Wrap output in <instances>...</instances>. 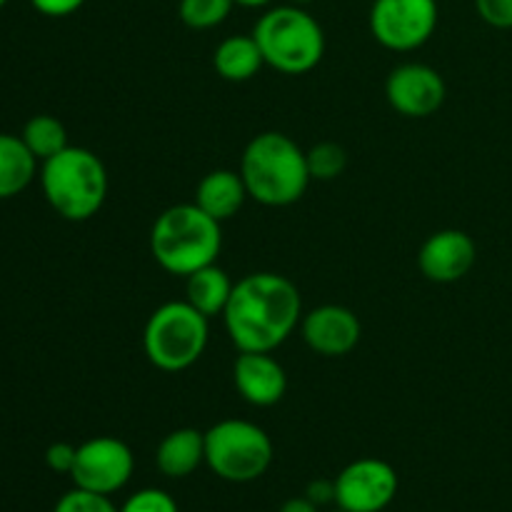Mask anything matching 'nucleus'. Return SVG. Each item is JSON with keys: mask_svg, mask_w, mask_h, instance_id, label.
<instances>
[{"mask_svg": "<svg viewBox=\"0 0 512 512\" xmlns=\"http://www.w3.org/2000/svg\"><path fill=\"white\" fill-rule=\"evenodd\" d=\"M308 158L310 178L315 180H333L343 175L345 165H348V153L343 145L338 143H318L305 153Z\"/></svg>", "mask_w": 512, "mask_h": 512, "instance_id": "4be33fe9", "label": "nucleus"}, {"mask_svg": "<svg viewBox=\"0 0 512 512\" xmlns=\"http://www.w3.org/2000/svg\"><path fill=\"white\" fill-rule=\"evenodd\" d=\"M438 28L435 0H375L370 8V33L383 48L408 53L433 38Z\"/></svg>", "mask_w": 512, "mask_h": 512, "instance_id": "6e6552de", "label": "nucleus"}, {"mask_svg": "<svg viewBox=\"0 0 512 512\" xmlns=\"http://www.w3.org/2000/svg\"><path fill=\"white\" fill-rule=\"evenodd\" d=\"M280 512H318V505L310 498H290Z\"/></svg>", "mask_w": 512, "mask_h": 512, "instance_id": "c85d7f7f", "label": "nucleus"}, {"mask_svg": "<svg viewBox=\"0 0 512 512\" xmlns=\"http://www.w3.org/2000/svg\"><path fill=\"white\" fill-rule=\"evenodd\" d=\"M155 463L165 478H188L205 463V433L195 428H178L163 438Z\"/></svg>", "mask_w": 512, "mask_h": 512, "instance_id": "dca6fc26", "label": "nucleus"}, {"mask_svg": "<svg viewBox=\"0 0 512 512\" xmlns=\"http://www.w3.org/2000/svg\"><path fill=\"white\" fill-rule=\"evenodd\" d=\"M385 95L388 103L405 118H428L445 103L448 88L443 75L430 65L405 63L388 75Z\"/></svg>", "mask_w": 512, "mask_h": 512, "instance_id": "9b49d317", "label": "nucleus"}, {"mask_svg": "<svg viewBox=\"0 0 512 512\" xmlns=\"http://www.w3.org/2000/svg\"><path fill=\"white\" fill-rule=\"evenodd\" d=\"M233 280L228 278L223 268L218 265H205V268L195 270L193 275H188V283H185V295H188V303L195 310L205 315V318H215V315H223L228 308V300L233 295Z\"/></svg>", "mask_w": 512, "mask_h": 512, "instance_id": "a211bd4d", "label": "nucleus"}, {"mask_svg": "<svg viewBox=\"0 0 512 512\" xmlns=\"http://www.w3.org/2000/svg\"><path fill=\"white\" fill-rule=\"evenodd\" d=\"M45 200L65 220H90L108 198V173L103 160L85 148H65L48 158L40 170Z\"/></svg>", "mask_w": 512, "mask_h": 512, "instance_id": "20e7f679", "label": "nucleus"}, {"mask_svg": "<svg viewBox=\"0 0 512 512\" xmlns=\"http://www.w3.org/2000/svg\"><path fill=\"white\" fill-rule=\"evenodd\" d=\"M263 65V53L253 35H230L213 53L215 73L230 83H245V80L255 78Z\"/></svg>", "mask_w": 512, "mask_h": 512, "instance_id": "f3484780", "label": "nucleus"}, {"mask_svg": "<svg viewBox=\"0 0 512 512\" xmlns=\"http://www.w3.org/2000/svg\"><path fill=\"white\" fill-rule=\"evenodd\" d=\"M295 5H308V3H315V0H293Z\"/></svg>", "mask_w": 512, "mask_h": 512, "instance_id": "7c9ffc66", "label": "nucleus"}, {"mask_svg": "<svg viewBox=\"0 0 512 512\" xmlns=\"http://www.w3.org/2000/svg\"><path fill=\"white\" fill-rule=\"evenodd\" d=\"M338 512H345V510H338Z\"/></svg>", "mask_w": 512, "mask_h": 512, "instance_id": "473e14b6", "label": "nucleus"}, {"mask_svg": "<svg viewBox=\"0 0 512 512\" xmlns=\"http://www.w3.org/2000/svg\"><path fill=\"white\" fill-rule=\"evenodd\" d=\"M478 260L475 240L463 230H438L423 243L418 265L433 283H458Z\"/></svg>", "mask_w": 512, "mask_h": 512, "instance_id": "ddd939ff", "label": "nucleus"}, {"mask_svg": "<svg viewBox=\"0 0 512 512\" xmlns=\"http://www.w3.org/2000/svg\"><path fill=\"white\" fill-rule=\"evenodd\" d=\"M253 38L265 65L285 75H303L323 60L325 33L300 5H278L260 15Z\"/></svg>", "mask_w": 512, "mask_h": 512, "instance_id": "39448f33", "label": "nucleus"}, {"mask_svg": "<svg viewBox=\"0 0 512 512\" xmlns=\"http://www.w3.org/2000/svg\"><path fill=\"white\" fill-rule=\"evenodd\" d=\"M30 3L38 13L48 15V18H65V15H73L75 10L83 8L85 0H30Z\"/></svg>", "mask_w": 512, "mask_h": 512, "instance_id": "bb28decb", "label": "nucleus"}, {"mask_svg": "<svg viewBox=\"0 0 512 512\" xmlns=\"http://www.w3.org/2000/svg\"><path fill=\"white\" fill-rule=\"evenodd\" d=\"M120 512H180V510H178V503H175L165 490L145 488V490H138L135 495H130V498L125 500L123 508H120Z\"/></svg>", "mask_w": 512, "mask_h": 512, "instance_id": "b1692460", "label": "nucleus"}, {"mask_svg": "<svg viewBox=\"0 0 512 512\" xmlns=\"http://www.w3.org/2000/svg\"><path fill=\"white\" fill-rule=\"evenodd\" d=\"M20 138L28 145L30 153L35 155V160H43V163L53 158V155H58L60 150L68 148L65 125L58 118H53V115H35V118H30Z\"/></svg>", "mask_w": 512, "mask_h": 512, "instance_id": "aec40b11", "label": "nucleus"}, {"mask_svg": "<svg viewBox=\"0 0 512 512\" xmlns=\"http://www.w3.org/2000/svg\"><path fill=\"white\" fill-rule=\"evenodd\" d=\"M303 300L293 280L278 273H250L233 285L223 320L240 353H273L293 335Z\"/></svg>", "mask_w": 512, "mask_h": 512, "instance_id": "f257e3e1", "label": "nucleus"}, {"mask_svg": "<svg viewBox=\"0 0 512 512\" xmlns=\"http://www.w3.org/2000/svg\"><path fill=\"white\" fill-rule=\"evenodd\" d=\"M205 463L228 483H250L273 463V443L255 423L220 420L205 433Z\"/></svg>", "mask_w": 512, "mask_h": 512, "instance_id": "0eeeda50", "label": "nucleus"}, {"mask_svg": "<svg viewBox=\"0 0 512 512\" xmlns=\"http://www.w3.org/2000/svg\"><path fill=\"white\" fill-rule=\"evenodd\" d=\"M53 512H120L110 503L108 495L90 493V490L75 488L58 500Z\"/></svg>", "mask_w": 512, "mask_h": 512, "instance_id": "5701e85b", "label": "nucleus"}, {"mask_svg": "<svg viewBox=\"0 0 512 512\" xmlns=\"http://www.w3.org/2000/svg\"><path fill=\"white\" fill-rule=\"evenodd\" d=\"M233 380L245 403L270 408L288 390V375L270 353H240L233 365Z\"/></svg>", "mask_w": 512, "mask_h": 512, "instance_id": "4468645a", "label": "nucleus"}, {"mask_svg": "<svg viewBox=\"0 0 512 512\" xmlns=\"http://www.w3.org/2000/svg\"><path fill=\"white\" fill-rule=\"evenodd\" d=\"M398 495V473L378 458H360L335 478V503L345 512H380Z\"/></svg>", "mask_w": 512, "mask_h": 512, "instance_id": "9d476101", "label": "nucleus"}, {"mask_svg": "<svg viewBox=\"0 0 512 512\" xmlns=\"http://www.w3.org/2000/svg\"><path fill=\"white\" fill-rule=\"evenodd\" d=\"M233 5L235 0H180L178 15L188 28L210 30L228 18Z\"/></svg>", "mask_w": 512, "mask_h": 512, "instance_id": "412c9836", "label": "nucleus"}, {"mask_svg": "<svg viewBox=\"0 0 512 512\" xmlns=\"http://www.w3.org/2000/svg\"><path fill=\"white\" fill-rule=\"evenodd\" d=\"M305 498L313 500L315 505H328V503H335V480L330 483V480H315V483L308 485V493H305Z\"/></svg>", "mask_w": 512, "mask_h": 512, "instance_id": "cd10ccee", "label": "nucleus"}, {"mask_svg": "<svg viewBox=\"0 0 512 512\" xmlns=\"http://www.w3.org/2000/svg\"><path fill=\"white\" fill-rule=\"evenodd\" d=\"M135 460L128 445L118 438H93L78 445L75 465L70 470L75 488L90 490L98 495H113L133 478Z\"/></svg>", "mask_w": 512, "mask_h": 512, "instance_id": "1a4fd4ad", "label": "nucleus"}, {"mask_svg": "<svg viewBox=\"0 0 512 512\" xmlns=\"http://www.w3.org/2000/svg\"><path fill=\"white\" fill-rule=\"evenodd\" d=\"M223 248V230L215 218L195 203H180L163 210L150 230V253L170 275H193L213 265Z\"/></svg>", "mask_w": 512, "mask_h": 512, "instance_id": "7ed1b4c3", "label": "nucleus"}, {"mask_svg": "<svg viewBox=\"0 0 512 512\" xmlns=\"http://www.w3.org/2000/svg\"><path fill=\"white\" fill-rule=\"evenodd\" d=\"M208 320L188 300H173L153 310L143 333V350L150 363L165 373H180L198 363L208 348Z\"/></svg>", "mask_w": 512, "mask_h": 512, "instance_id": "423d86ee", "label": "nucleus"}, {"mask_svg": "<svg viewBox=\"0 0 512 512\" xmlns=\"http://www.w3.org/2000/svg\"><path fill=\"white\" fill-rule=\"evenodd\" d=\"M478 15L500 30L512 28V0H475Z\"/></svg>", "mask_w": 512, "mask_h": 512, "instance_id": "393cba45", "label": "nucleus"}, {"mask_svg": "<svg viewBox=\"0 0 512 512\" xmlns=\"http://www.w3.org/2000/svg\"><path fill=\"white\" fill-rule=\"evenodd\" d=\"M300 333L313 353L325 358H343L358 345L363 328L353 310L343 305H320L305 315Z\"/></svg>", "mask_w": 512, "mask_h": 512, "instance_id": "f8f14e48", "label": "nucleus"}, {"mask_svg": "<svg viewBox=\"0 0 512 512\" xmlns=\"http://www.w3.org/2000/svg\"><path fill=\"white\" fill-rule=\"evenodd\" d=\"M268 3H273V0H235V5H243V8H263Z\"/></svg>", "mask_w": 512, "mask_h": 512, "instance_id": "c756f323", "label": "nucleus"}, {"mask_svg": "<svg viewBox=\"0 0 512 512\" xmlns=\"http://www.w3.org/2000/svg\"><path fill=\"white\" fill-rule=\"evenodd\" d=\"M245 198H250V195L243 183V175L225 168L213 170V173L205 175L198 183V190H195V205H198L200 210H205L210 218L218 220V223L238 215Z\"/></svg>", "mask_w": 512, "mask_h": 512, "instance_id": "2eb2a0df", "label": "nucleus"}, {"mask_svg": "<svg viewBox=\"0 0 512 512\" xmlns=\"http://www.w3.org/2000/svg\"><path fill=\"white\" fill-rule=\"evenodd\" d=\"M240 175L248 195L268 208L298 203L310 185L308 158L293 138L283 133H260L245 145Z\"/></svg>", "mask_w": 512, "mask_h": 512, "instance_id": "f03ea898", "label": "nucleus"}, {"mask_svg": "<svg viewBox=\"0 0 512 512\" xmlns=\"http://www.w3.org/2000/svg\"><path fill=\"white\" fill-rule=\"evenodd\" d=\"M35 155L23 138L0 133V200L23 193L35 178Z\"/></svg>", "mask_w": 512, "mask_h": 512, "instance_id": "6ab92c4d", "label": "nucleus"}, {"mask_svg": "<svg viewBox=\"0 0 512 512\" xmlns=\"http://www.w3.org/2000/svg\"><path fill=\"white\" fill-rule=\"evenodd\" d=\"M5 3H8V0H0V8H3V5H5Z\"/></svg>", "mask_w": 512, "mask_h": 512, "instance_id": "2f4dec72", "label": "nucleus"}, {"mask_svg": "<svg viewBox=\"0 0 512 512\" xmlns=\"http://www.w3.org/2000/svg\"><path fill=\"white\" fill-rule=\"evenodd\" d=\"M75 455H78V448H73L70 443H53L48 450H45V463L53 473H65L70 475L75 465Z\"/></svg>", "mask_w": 512, "mask_h": 512, "instance_id": "a878e982", "label": "nucleus"}]
</instances>
